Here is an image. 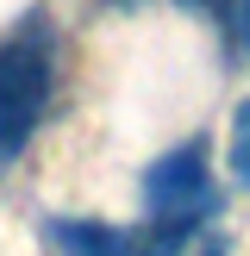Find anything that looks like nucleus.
<instances>
[{
	"mask_svg": "<svg viewBox=\"0 0 250 256\" xmlns=\"http://www.w3.org/2000/svg\"><path fill=\"white\" fill-rule=\"evenodd\" d=\"M212 206H219V188L206 175V138H188V144H175L169 156H156L144 169V225L200 238Z\"/></svg>",
	"mask_w": 250,
	"mask_h": 256,
	"instance_id": "obj_1",
	"label": "nucleus"
},
{
	"mask_svg": "<svg viewBox=\"0 0 250 256\" xmlns=\"http://www.w3.org/2000/svg\"><path fill=\"white\" fill-rule=\"evenodd\" d=\"M44 106H50V32L32 19L0 44V156H12L38 132Z\"/></svg>",
	"mask_w": 250,
	"mask_h": 256,
	"instance_id": "obj_2",
	"label": "nucleus"
},
{
	"mask_svg": "<svg viewBox=\"0 0 250 256\" xmlns=\"http://www.w3.org/2000/svg\"><path fill=\"white\" fill-rule=\"evenodd\" d=\"M44 244L62 256H188L194 238L162 225H100V219H44Z\"/></svg>",
	"mask_w": 250,
	"mask_h": 256,
	"instance_id": "obj_3",
	"label": "nucleus"
},
{
	"mask_svg": "<svg viewBox=\"0 0 250 256\" xmlns=\"http://www.w3.org/2000/svg\"><path fill=\"white\" fill-rule=\"evenodd\" d=\"M232 175L250 188V100L238 106V125H232Z\"/></svg>",
	"mask_w": 250,
	"mask_h": 256,
	"instance_id": "obj_4",
	"label": "nucleus"
},
{
	"mask_svg": "<svg viewBox=\"0 0 250 256\" xmlns=\"http://www.w3.org/2000/svg\"><path fill=\"white\" fill-rule=\"evenodd\" d=\"M182 12H206L225 38H238V0H175Z\"/></svg>",
	"mask_w": 250,
	"mask_h": 256,
	"instance_id": "obj_5",
	"label": "nucleus"
},
{
	"mask_svg": "<svg viewBox=\"0 0 250 256\" xmlns=\"http://www.w3.org/2000/svg\"><path fill=\"white\" fill-rule=\"evenodd\" d=\"M238 38L250 44V0H238Z\"/></svg>",
	"mask_w": 250,
	"mask_h": 256,
	"instance_id": "obj_6",
	"label": "nucleus"
},
{
	"mask_svg": "<svg viewBox=\"0 0 250 256\" xmlns=\"http://www.w3.org/2000/svg\"><path fill=\"white\" fill-rule=\"evenodd\" d=\"M112 6H132V0H112Z\"/></svg>",
	"mask_w": 250,
	"mask_h": 256,
	"instance_id": "obj_7",
	"label": "nucleus"
},
{
	"mask_svg": "<svg viewBox=\"0 0 250 256\" xmlns=\"http://www.w3.org/2000/svg\"><path fill=\"white\" fill-rule=\"evenodd\" d=\"M0 162H6V156H0Z\"/></svg>",
	"mask_w": 250,
	"mask_h": 256,
	"instance_id": "obj_8",
	"label": "nucleus"
}]
</instances>
